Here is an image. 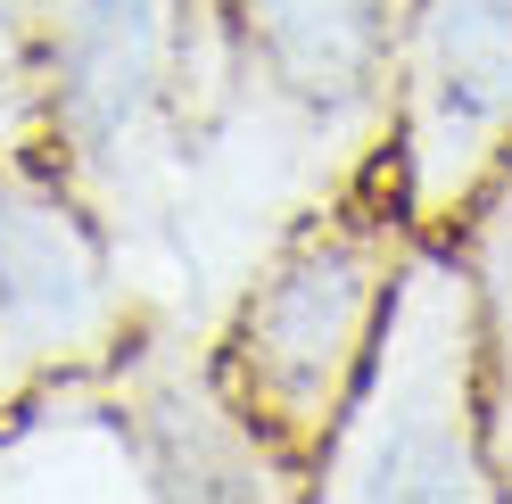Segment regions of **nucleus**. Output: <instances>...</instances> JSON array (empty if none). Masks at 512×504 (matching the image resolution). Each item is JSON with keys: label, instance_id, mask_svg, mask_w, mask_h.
<instances>
[{"label": "nucleus", "instance_id": "obj_3", "mask_svg": "<svg viewBox=\"0 0 512 504\" xmlns=\"http://www.w3.org/2000/svg\"><path fill=\"white\" fill-rule=\"evenodd\" d=\"M141 298L108 224L50 166L42 141L0 149V414L67 372H100L133 348Z\"/></svg>", "mask_w": 512, "mask_h": 504}, {"label": "nucleus", "instance_id": "obj_4", "mask_svg": "<svg viewBox=\"0 0 512 504\" xmlns=\"http://www.w3.org/2000/svg\"><path fill=\"white\" fill-rule=\"evenodd\" d=\"M512 157V0H405L389 174L413 232H455Z\"/></svg>", "mask_w": 512, "mask_h": 504}, {"label": "nucleus", "instance_id": "obj_1", "mask_svg": "<svg viewBox=\"0 0 512 504\" xmlns=\"http://www.w3.org/2000/svg\"><path fill=\"white\" fill-rule=\"evenodd\" d=\"M413 240L422 232H413L389 149H380L256 257V273L240 281V298L223 306L207 339L223 405L298 480H314V455L372 356L380 306H389V281Z\"/></svg>", "mask_w": 512, "mask_h": 504}, {"label": "nucleus", "instance_id": "obj_7", "mask_svg": "<svg viewBox=\"0 0 512 504\" xmlns=\"http://www.w3.org/2000/svg\"><path fill=\"white\" fill-rule=\"evenodd\" d=\"M446 240L471 265L479 381H488V463H496V496H512V157L488 174V191L463 207V224Z\"/></svg>", "mask_w": 512, "mask_h": 504}, {"label": "nucleus", "instance_id": "obj_6", "mask_svg": "<svg viewBox=\"0 0 512 504\" xmlns=\"http://www.w3.org/2000/svg\"><path fill=\"white\" fill-rule=\"evenodd\" d=\"M0 496H157L116 364L67 372L0 414Z\"/></svg>", "mask_w": 512, "mask_h": 504}, {"label": "nucleus", "instance_id": "obj_5", "mask_svg": "<svg viewBox=\"0 0 512 504\" xmlns=\"http://www.w3.org/2000/svg\"><path fill=\"white\" fill-rule=\"evenodd\" d=\"M248 75L314 116L347 157L389 149L405 0H215Z\"/></svg>", "mask_w": 512, "mask_h": 504}, {"label": "nucleus", "instance_id": "obj_2", "mask_svg": "<svg viewBox=\"0 0 512 504\" xmlns=\"http://www.w3.org/2000/svg\"><path fill=\"white\" fill-rule=\"evenodd\" d=\"M306 496L331 504H389L438 496L479 504L496 496L488 463V381H479V298L471 265L446 232H422L389 281L372 356L347 389L339 422L314 455Z\"/></svg>", "mask_w": 512, "mask_h": 504}]
</instances>
